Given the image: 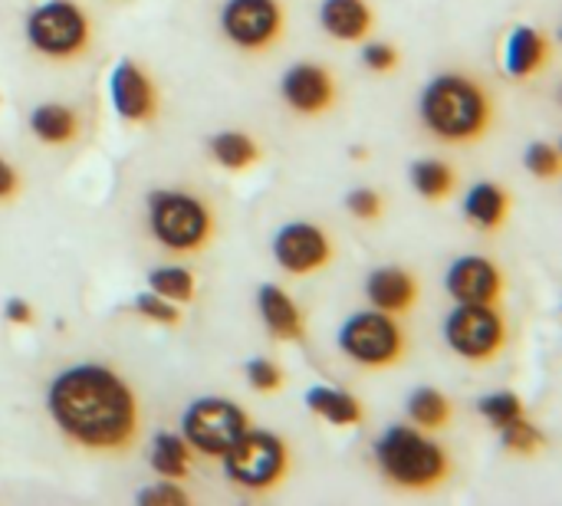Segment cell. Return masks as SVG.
Listing matches in <instances>:
<instances>
[{
    "label": "cell",
    "instance_id": "obj_28",
    "mask_svg": "<svg viewBox=\"0 0 562 506\" xmlns=\"http://www.w3.org/2000/svg\"><path fill=\"white\" fill-rule=\"evenodd\" d=\"M477 412L501 431L504 425H510L514 418L524 415V402H520L514 392H494V395H484V398L477 402Z\"/></svg>",
    "mask_w": 562,
    "mask_h": 506
},
{
    "label": "cell",
    "instance_id": "obj_26",
    "mask_svg": "<svg viewBox=\"0 0 562 506\" xmlns=\"http://www.w3.org/2000/svg\"><path fill=\"white\" fill-rule=\"evenodd\" d=\"M151 293L171 300V303H191L194 300V277L184 267H155L148 273Z\"/></svg>",
    "mask_w": 562,
    "mask_h": 506
},
{
    "label": "cell",
    "instance_id": "obj_14",
    "mask_svg": "<svg viewBox=\"0 0 562 506\" xmlns=\"http://www.w3.org/2000/svg\"><path fill=\"white\" fill-rule=\"evenodd\" d=\"M109 99H112V109L125 122H132V125L151 122L155 109H158L151 79L132 59H119V66L112 69V76H109Z\"/></svg>",
    "mask_w": 562,
    "mask_h": 506
},
{
    "label": "cell",
    "instance_id": "obj_24",
    "mask_svg": "<svg viewBox=\"0 0 562 506\" xmlns=\"http://www.w3.org/2000/svg\"><path fill=\"white\" fill-rule=\"evenodd\" d=\"M408 178H412V188L425 198V201H445L451 198L454 184H458V175L451 171V165L445 161H431V158H422L408 168Z\"/></svg>",
    "mask_w": 562,
    "mask_h": 506
},
{
    "label": "cell",
    "instance_id": "obj_27",
    "mask_svg": "<svg viewBox=\"0 0 562 506\" xmlns=\"http://www.w3.org/2000/svg\"><path fill=\"white\" fill-rule=\"evenodd\" d=\"M501 441H504V448H507L510 454H520V458H533V454L547 445L543 431H540L533 421H527V415H520V418H514L510 425H504V428H501Z\"/></svg>",
    "mask_w": 562,
    "mask_h": 506
},
{
    "label": "cell",
    "instance_id": "obj_30",
    "mask_svg": "<svg viewBox=\"0 0 562 506\" xmlns=\"http://www.w3.org/2000/svg\"><path fill=\"white\" fill-rule=\"evenodd\" d=\"M247 382L250 389H257L260 395L280 392L283 389V369L270 359H250L247 362Z\"/></svg>",
    "mask_w": 562,
    "mask_h": 506
},
{
    "label": "cell",
    "instance_id": "obj_20",
    "mask_svg": "<svg viewBox=\"0 0 562 506\" xmlns=\"http://www.w3.org/2000/svg\"><path fill=\"white\" fill-rule=\"evenodd\" d=\"M306 405L316 418L336 425V428H352L366 418L362 412V402L342 389H329V385H316L306 392Z\"/></svg>",
    "mask_w": 562,
    "mask_h": 506
},
{
    "label": "cell",
    "instance_id": "obj_8",
    "mask_svg": "<svg viewBox=\"0 0 562 506\" xmlns=\"http://www.w3.org/2000/svg\"><path fill=\"white\" fill-rule=\"evenodd\" d=\"M339 349L362 369H389L402 362L408 339L389 313L369 310L346 319V326L339 329Z\"/></svg>",
    "mask_w": 562,
    "mask_h": 506
},
{
    "label": "cell",
    "instance_id": "obj_3",
    "mask_svg": "<svg viewBox=\"0 0 562 506\" xmlns=\"http://www.w3.org/2000/svg\"><path fill=\"white\" fill-rule=\"evenodd\" d=\"M375 464L385 481L405 491H431L451 474L448 451L408 425H392L375 441Z\"/></svg>",
    "mask_w": 562,
    "mask_h": 506
},
{
    "label": "cell",
    "instance_id": "obj_18",
    "mask_svg": "<svg viewBox=\"0 0 562 506\" xmlns=\"http://www.w3.org/2000/svg\"><path fill=\"white\" fill-rule=\"evenodd\" d=\"M319 23L333 40L356 43L372 30V7L366 0H323Z\"/></svg>",
    "mask_w": 562,
    "mask_h": 506
},
{
    "label": "cell",
    "instance_id": "obj_33",
    "mask_svg": "<svg viewBox=\"0 0 562 506\" xmlns=\"http://www.w3.org/2000/svg\"><path fill=\"white\" fill-rule=\"evenodd\" d=\"M142 506H184L188 504V494L178 487V484H155V487H148V491H142L138 497H135Z\"/></svg>",
    "mask_w": 562,
    "mask_h": 506
},
{
    "label": "cell",
    "instance_id": "obj_10",
    "mask_svg": "<svg viewBox=\"0 0 562 506\" xmlns=\"http://www.w3.org/2000/svg\"><path fill=\"white\" fill-rule=\"evenodd\" d=\"M224 36L247 49H270L283 36V3L280 0H227L221 10Z\"/></svg>",
    "mask_w": 562,
    "mask_h": 506
},
{
    "label": "cell",
    "instance_id": "obj_29",
    "mask_svg": "<svg viewBox=\"0 0 562 506\" xmlns=\"http://www.w3.org/2000/svg\"><path fill=\"white\" fill-rule=\"evenodd\" d=\"M132 310H135L138 316H145L148 323H158V326H178V323H181L178 306H175L171 300L158 296V293H138L135 303H132Z\"/></svg>",
    "mask_w": 562,
    "mask_h": 506
},
{
    "label": "cell",
    "instance_id": "obj_1",
    "mask_svg": "<svg viewBox=\"0 0 562 506\" xmlns=\"http://www.w3.org/2000/svg\"><path fill=\"white\" fill-rule=\"evenodd\" d=\"M46 412L59 435L86 451H125L138 435V398L109 366L63 369L49 382Z\"/></svg>",
    "mask_w": 562,
    "mask_h": 506
},
{
    "label": "cell",
    "instance_id": "obj_32",
    "mask_svg": "<svg viewBox=\"0 0 562 506\" xmlns=\"http://www.w3.org/2000/svg\"><path fill=\"white\" fill-rule=\"evenodd\" d=\"M346 207H349V214H352V217H359V221H366V224L379 221V217H382V211H385L382 198H379L372 188H356V191H349Z\"/></svg>",
    "mask_w": 562,
    "mask_h": 506
},
{
    "label": "cell",
    "instance_id": "obj_36",
    "mask_svg": "<svg viewBox=\"0 0 562 506\" xmlns=\"http://www.w3.org/2000/svg\"><path fill=\"white\" fill-rule=\"evenodd\" d=\"M16 191H20V175H16V168H13L7 158H0V201H10Z\"/></svg>",
    "mask_w": 562,
    "mask_h": 506
},
{
    "label": "cell",
    "instance_id": "obj_11",
    "mask_svg": "<svg viewBox=\"0 0 562 506\" xmlns=\"http://www.w3.org/2000/svg\"><path fill=\"white\" fill-rule=\"evenodd\" d=\"M333 237L310 224V221H293L283 224L273 237V260L280 263V270L303 277V273H316L333 260Z\"/></svg>",
    "mask_w": 562,
    "mask_h": 506
},
{
    "label": "cell",
    "instance_id": "obj_2",
    "mask_svg": "<svg viewBox=\"0 0 562 506\" xmlns=\"http://www.w3.org/2000/svg\"><path fill=\"white\" fill-rule=\"evenodd\" d=\"M425 128L451 145L461 142H477L494 119L491 95L468 76L461 72H441L435 76L418 102Z\"/></svg>",
    "mask_w": 562,
    "mask_h": 506
},
{
    "label": "cell",
    "instance_id": "obj_19",
    "mask_svg": "<svg viewBox=\"0 0 562 506\" xmlns=\"http://www.w3.org/2000/svg\"><path fill=\"white\" fill-rule=\"evenodd\" d=\"M507 211H510V194L497 181H477L464 194V214L481 230H497L507 221Z\"/></svg>",
    "mask_w": 562,
    "mask_h": 506
},
{
    "label": "cell",
    "instance_id": "obj_31",
    "mask_svg": "<svg viewBox=\"0 0 562 506\" xmlns=\"http://www.w3.org/2000/svg\"><path fill=\"white\" fill-rule=\"evenodd\" d=\"M524 165H527V171H530V175H537V178H557V175H560L562 161H560V151H557L553 145L537 142V145H530V148H527Z\"/></svg>",
    "mask_w": 562,
    "mask_h": 506
},
{
    "label": "cell",
    "instance_id": "obj_4",
    "mask_svg": "<svg viewBox=\"0 0 562 506\" xmlns=\"http://www.w3.org/2000/svg\"><path fill=\"white\" fill-rule=\"evenodd\" d=\"M148 230L165 250L194 254L207 247L214 234V214L201 198L188 191L158 188L148 194Z\"/></svg>",
    "mask_w": 562,
    "mask_h": 506
},
{
    "label": "cell",
    "instance_id": "obj_22",
    "mask_svg": "<svg viewBox=\"0 0 562 506\" xmlns=\"http://www.w3.org/2000/svg\"><path fill=\"white\" fill-rule=\"evenodd\" d=\"M191 454H194V451L188 448L184 438L161 431V435H155V441H151V458H148V464H151V471H155L158 477H165V481H184V477L191 474Z\"/></svg>",
    "mask_w": 562,
    "mask_h": 506
},
{
    "label": "cell",
    "instance_id": "obj_12",
    "mask_svg": "<svg viewBox=\"0 0 562 506\" xmlns=\"http://www.w3.org/2000/svg\"><path fill=\"white\" fill-rule=\"evenodd\" d=\"M280 95L300 115H323L336 102V79L319 63H296L283 72Z\"/></svg>",
    "mask_w": 562,
    "mask_h": 506
},
{
    "label": "cell",
    "instance_id": "obj_7",
    "mask_svg": "<svg viewBox=\"0 0 562 506\" xmlns=\"http://www.w3.org/2000/svg\"><path fill=\"white\" fill-rule=\"evenodd\" d=\"M250 428V415L231 398H198L181 418V438L188 441V448L211 461H221L231 445Z\"/></svg>",
    "mask_w": 562,
    "mask_h": 506
},
{
    "label": "cell",
    "instance_id": "obj_16",
    "mask_svg": "<svg viewBox=\"0 0 562 506\" xmlns=\"http://www.w3.org/2000/svg\"><path fill=\"white\" fill-rule=\"evenodd\" d=\"M366 296L375 310L398 316L418 303V280L402 267H379L366 280Z\"/></svg>",
    "mask_w": 562,
    "mask_h": 506
},
{
    "label": "cell",
    "instance_id": "obj_34",
    "mask_svg": "<svg viewBox=\"0 0 562 506\" xmlns=\"http://www.w3.org/2000/svg\"><path fill=\"white\" fill-rule=\"evenodd\" d=\"M362 63L372 69V72H392L398 66V49L392 43H369L362 49Z\"/></svg>",
    "mask_w": 562,
    "mask_h": 506
},
{
    "label": "cell",
    "instance_id": "obj_5",
    "mask_svg": "<svg viewBox=\"0 0 562 506\" xmlns=\"http://www.w3.org/2000/svg\"><path fill=\"white\" fill-rule=\"evenodd\" d=\"M221 461H224V474L234 487L263 494V491H273L286 477L290 448L280 435L250 428L231 445V451Z\"/></svg>",
    "mask_w": 562,
    "mask_h": 506
},
{
    "label": "cell",
    "instance_id": "obj_15",
    "mask_svg": "<svg viewBox=\"0 0 562 506\" xmlns=\"http://www.w3.org/2000/svg\"><path fill=\"white\" fill-rule=\"evenodd\" d=\"M257 310H260V319H263V326H267V333L273 339H280V342H300V339H306V316H303V310L277 283H263L260 286Z\"/></svg>",
    "mask_w": 562,
    "mask_h": 506
},
{
    "label": "cell",
    "instance_id": "obj_13",
    "mask_svg": "<svg viewBox=\"0 0 562 506\" xmlns=\"http://www.w3.org/2000/svg\"><path fill=\"white\" fill-rule=\"evenodd\" d=\"M445 290L454 303H497L504 293V273L487 257H458L445 273Z\"/></svg>",
    "mask_w": 562,
    "mask_h": 506
},
{
    "label": "cell",
    "instance_id": "obj_25",
    "mask_svg": "<svg viewBox=\"0 0 562 506\" xmlns=\"http://www.w3.org/2000/svg\"><path fill=\"white\" fill-rule=\"evenodd\" d=\"M408 421L422 431H438L451 421V402L438 389H415L408 398Z\"/></svg>",
    "mask_w": 562,
    "mask_h": 506
},
{
    "label": "cell",
    "instance_id": "obj_23",
    "mask_svg": "<svg viewBox=\"0 0 562 506\" xmlns=\"http://www.w3.org/2000/svg\"><path fill=\"white\" fill-rule=\"evenodd\" d=\"M207 151L227 171H244L260 158V148L254 142V135H247V132H217L207 142Z\"/></svg>",
    "mask_w": 562,
    "mask_h": 506
},
{
    "label": "cell",
    "instance_id": "obj_6",
    "mask_svg": "<svg viewBox=\"0 0 562 506\" xmlns=\"http://www.w3.org/2000/svg\"><path fill=\"white\" fill-rule=\"evenodd\" d=\"M26 43L46 59H72L86 53L92 23L72 0H43L26 13Z\"/></svg>",
    "mask_w": 562,
    "mask_h": 506
},
{
    "label": "cell",
    "instance_id": "obj_21",
    "mask_svg": "<svg viewBox=\"0 0 562 506\" xmlns=\"http://www.w3.org/2000/svg\"><path fill=\"white\" fill-rule=\"evenodd\" d=\"M30 132L43 145H66L79 132V115L63 102H43L30 112Z\"/></svg>",
    "mask_w": 562,
    "mask_h": 506
},
{
    "label": "cell",
    "instance_id": "obj_17",
    "mask_svg": "<svg viewBox=\"0 0 562 506\" xmlns=\"http://www.w3.org/2000/svg\"><path fill=\"white\" fill-rule=\"evenodd\" d=\"M547 56H550V46H547V36L540 30H533L527 23L510 30L507 46H504V69H507V76L527 79L537 69H543Z\"/></svg>",
    "mask_w": 562,
    "mask_h": 506
},
{
    "label": "cell",
    "instance_id": "obj_9",
    "mask_svg": "<svg viewBox=\"0 0 562 506\" xmlns=\"http://www.w3.org/2000/svg\"><path fill=\"white\" fill-rule=\"evenodd\" d=\"M448 346L468 362H491L507 346V323L494 303H458L445 319Z\"/></svg>",
    "mask_w": 562,
    "mask_h": 506
},
{
    "label": "cell",
    "instance_id": "obj_35",
    "mask_svg": "<svg viewBox=\"0 0 562 506\" xmlns=\"http://www.w3.org/2000/svg\"><path fill=\"white\" fill-rule=\"evenodd\" d=\"M3 316H7V323H13V326H30V323H33V306H30L26 300L13 296V300H7V306H3Z\"/></svg>",
    "mask_w": 562,
    "mask_h": 506
}]
</instances>
